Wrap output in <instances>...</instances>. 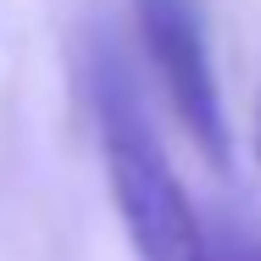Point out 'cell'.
<instances>
[{"instance_id": "6da1fadb", "label": "cell", "mask_w": 261, "mask_h": 261, "mask_svg": "<svg viewBox=\"0 0 261 261\" xmlns=\"http://www.w3.org/2000/svg\"><path fill=\"white\" fill-rule=\"evenodd\" d=\"M89 100H95V122H100L111 200L128 222L139 261H211V233L200 228L156 128L139 106V89L111 45L89 50Z\"/></svg>"}, {"instance_id": "7a4b0ae2", "label": "cell", "mask_w": 261, "mask_h": 261, "mask_svg": "<svg viewBox=\"0 0 261 261\" xmlns=\"http://www.w3.org/2000/svg\"><path fill=\"white\" fill-rule=\"evenodd\" d=\"M134 17H139L145 50L167 84L178 122L189 128L200 156L217 172H228L233 145H228V117H222V95H217V72L206 56V28H200L195 0H134Z\"/></svg>"}, {"instance_id": "3957f363", "label": "cell", "mask_w": 261, "mask_h": 261, "mask_svg": "<svg viewBox=\"0 0 261 261\" xmlns=\"http://www.w3.org/2000/svg\"><path fill=\"white\" fill-rule=\"evenodd\" d=\"M211 261H261V233L245 222H222L211 233Z\"/></svg>"}, {"instance_id": "277c9868", "label": "cell", "mask_w": 261, "mask_h": 261, "mask_svg": "<svg viewBox=\"0 0 261 261\" xmlns=\"http://www.w3.org/2000/svg\"><path fill=\"white\" fill-rule=\"evenodd\" d=\"M256 156H261V128H256Z\"/></svg>"}]
</instances>
